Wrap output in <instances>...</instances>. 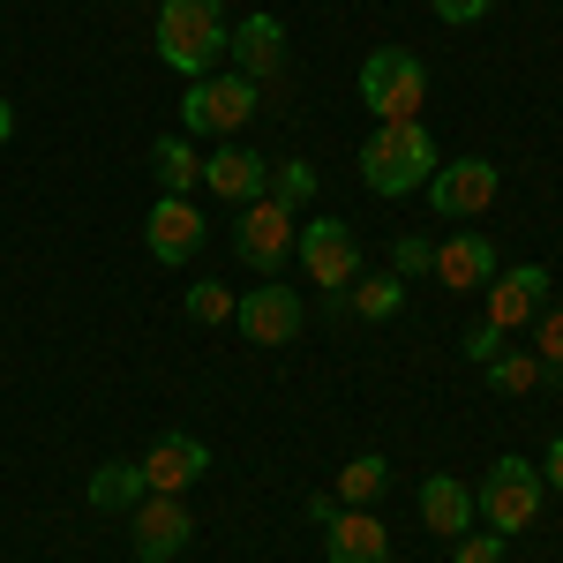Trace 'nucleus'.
I'll list each match as a JSON object with an SVG mask.
<instances>
[{
    "label": "nucleus",
    "instance_id": "obj_1",
    "mask_svg": "<svg viewBox=\"0 0 563 563\" xmlns=\"http://www.w3.org/2000/svg\"><path fill=\"white\" fill-rule=\"evenodd\" d=\"M158 60L174 68V76H218V60H225V45H233V23H225V0H166L158 8Z\"/></svg>",
    "mask_w": 563,
    "mask_h": 563
},
{
    "label": "nucleus",
    "instance_id": "obj_2",
    "mask_svg": "<svg viewBox=\"0 0 563 563\" xmlns=\"http://www.w3.org/2000/svg\"><path fill=\"white\" fill-rule=\"evenodd\" d=\"M435 166H443V151L421 121H376V135L361 143V180L376 196H413L435 180Z\"/></svg>",
    "mask_w": 563,
    "mask_h": 563
},
{
    "label": "nucleus",
    "instance_id": "obj_3",
    "mask_svg": "<svg viewBox=\"0 0 563 563\" xmlns=\"http://www.w3.org/2000/svg\"><path fill=\"white\" fill-rule=\"evenodd\" d=\"M361 106H368L376 121H421V106H429V68H421L406 45H376V53L361 60Z\"/></svg>",
    "mask_w": 563,
    "mask_h": 563
},
{
    "label": "nucleus",
    "instance_id": "obj_4",
    "mask_svg": "<svg viewBox=\"0 0 563 563\" xmlns=\"http://www.w3.org/2000/svg\"><path fill=\"white\" fill-rule=\"evenodd\" d=\"M474 511L488 519V533H526V526L541 519V466L533 459H519V451H504L488 474H481V496H474Z\"/></svg>",
    "mask_w": 563,
    "mask_h": 563
},
{
    "label": "nucleus",
    "instance_id": "obj_5",
    "mask_svg": "<svg viewBox=\"0 0 563 563\" xmlns=\"http://www.w3.org/2000/svg\"><path fill=\"white\" fill-rule=\"evenodd\" d=\"M294 241H301V211H286L278 196H256V203H241L233 249H241V263H249L256 278H278V271H286V256H294Z\"/></svg>",
    "mask_w": 563,
    "mask_h": 563
},
{
    "label": "nucleus",
    "instance_id": "obj_6",
    "mask_svg": "<svg viewBox=\"0 0 563 563\" xmlns=\"http://www.w3.org/2000/svg\"><path fill=\"white\" fill-rule=\"evenodd\" d=\"M249 113H256V84L249 76H196L188 98H180V129L188 135H233L249 129Z\"/></svg>",
    "mask_w": 563,
    "mask_h": 563
},
{
    "label": "nucleus",
    "instance_id": "obj_7",
    "mask_svg": "<svg viewBox=\"0 0 563 563\" xmlns=\"http://www.w3.org/2000/svg\"><path fill=\"white\" fill-rule=\"evenodd\" d=\"M294 249H301L308 286H331V294H339V286H353V278H361V233H353L346 218H308Z\"/></svg>",
    "mask_w": 563,
    "mask_h": 563
},
{
    "label": "nucleus",
    "instance_id": "obj_8",
    "mask_svg": "<svg viewBox=\"0 0 563 563\" xmlns=\"http://www.w3.org/2000/svg\"><path fill=\"white\" fill-rule=\"evenodd\" d=\"M549 308V271L541 263H504L488 286H481V323H496L504 339L519 331V323H533Z\"/></svg>",
    "mask_w": 563,
    "mask_h": 563
},
{
    "label": "nucleus",
    "instance_id": "obj_9",
    "mask_svg": "<svg viewBox=\"0 0 563 563\" xmlns=\"http://www.w3.org/2000/svg\"><path fill=\"white\" fill-rule=\"evenodd\" d=\"M496 188H504V174H496L488 158H451V166H435V180H429V211L435 218H481L496 203Z\"/></svg>",
    "mask_w": 563,
    "mask_h": 563
},
{
    "label": "nucleus",
    "instance_id": "obj_10",
    "mask_svg": "<svg viewBox=\"0 0 563 563\" xmlns=\"http://www.w3.org/2000/svg\"><path fill=\"white\" fill-rule=\"evenodd\" d=\"M233 316H241V339L249 346H294L301 339V294L294 286H249L233 301Z\"/></svg>",
    "mask_w": 563,
    "mask_h": 563
},
{
    "label": "nucleus",
    "instance_id": "obj_11",
    "mask_svg": "<svg viewBox=\"0 0 563 563\" xmlns=\"http://www.w3.org/2000/svg\"><path fill=\"white\" fill-rule=\"evenodd\" d=\"M135 466H143V488L151 496H188L196 481L211 474V451H203V435H158Z\"/></svg>",
    "mask_w": 563,
    "mask_h": 563
},
{
    "label": "nucleus",
    "instance_id": "obj_12",
    "mask_svg": "<svg viewBox=\"0 0 563 563\" xmlns=\"http://www.w3.org/2000/svg\"><path fill=\"white\" fill-rule=\"evenodd\" d=\"M188 533H196V519L180 511V496H143L129 511V541L143 563H174L188 549Z\"/></svg>",
    "mask_w": 563,
    "mask_h": 563
},
{
    "label": "nucleus",
    "instance_id": "obj_13",
    "mask_svg": "<svg viewBox=\"0 0 563 563\" xmlns=\"http://www.w3.org/2000/svg\"><path fill=\"white\" fill-rule=\"evenodd\" d=\"M143 249L166 263V271H180V263L203 249V211H196L188 196H158L151 218H143Z\"/></svg>",
    "mask_w": 563,
    "mask_h": 563
},
{
    "label": "nucleus",
    "instance_id": "obj_14",
    "mask_svg": "<svg viewBox=\"0 0 563 563\" xmlns=\"http://www.w3.org/2000/svg\"><path fill=\"white\" fill-rule=\"evenodd\" d=\"M496 271H504V256H496V241H488L481 225H459V233L435 249V286H451V294H481Z\"/></svg>",
    "mask_w": 563,
    "mask_h": 563
},
{
    "label": "nucleus",
    "instance_id": "obj_15",
    "mask_svg": "<svg viewBox=\"0 0 563 563\" xmlns=\"http://www.w3.org/2000/svg\"><path fill=\"white\" fill-rule=\"evenodd\" d=\"M233 76H249V84H278L286 76V23L278 15H241V31H233Z\"/></svg>",
    "mask_w": 563,
    "mask_h": 563
},
{
    "label": "nucleus",
    "instance_id": "obj_16",
    "mask_svg": "<svg viewBox=\"0 0 563 563\" xmlns=\"http://www.w3.org/2000/svg\"><path fill=\"white\" fill-rule=\"evenodd\" d=\"M203 188H211V196H225V203H256L263 188H271V158H256V151L233 135L225 151H211V158H203Z\"/></svg>",
    "mask_w": 563,
    "mask_h": 563
},
{
    "label": "nucleus",
    "instance_id": "obj_17",
    "mask_svg": "<svg viewBox=\"0 0 563 563\" xmlns=\"http://www.w3.org/2000/svg\"><path fill=\"white\" fill-rule=\"evenodd\" d=\"M421 526L443 533V541H459V533H474V488L451 474H429L421 481Z\"/></svg>",
    "mask_w": 563,
    "mask_h": 563
},
{
    "label": "nucleus",
    "instance_id": "obj_18",
    "mask_svg": "<svg viewBox=\"0 0 563 563\" xmlns=\"http://www.w3.org/2000/svg\"><path fill=\"white\" fill-rule=\"evenodd\" d=\"M323 541H331V563H390V533L376 511H339Z\"/></svg>",
    "mask_w": 563,
    "mask_h": 563
},
{
    "label": "nucleus",
    "instance_id": "obj_19",
    "mask_svg": "<svg viewBox=\"0 0 563 563\" xmlns=\"http://www.w3.org/2000/svg\"><path fill=\"white\" fill-rule=\"evenodd\" d=\"M151 174H158V196H188L203 180V158L188 151V135H158L151 143Z\"/></svg>",
    "mask_w": 563,
    "mask_h": 563
},
{
    "label": "nucleus",
    "instance_id": "obj_20",
    "mask_svg": "<svg viewBox=\"0 0 563 563\" xmlns=\"http://www.w3.org/2000/svg\"><path fill=\"white\" fill-rule=\"evenodd\" d=\"M143 496H151V488H143V466H135V459L98 466V474H90V511H121V519H129Z\"/></svg>",
    "mask_w": 563,
    "mask_h": 563
},
{
    "label": "nucleus",
    "instance_id": "obj_21",
    "mask_svg": "<svg viewBox=\"0 0 563 563\" xmlns=\"http://www.w3.org/2000/svg\"><path fill=\"white\" fill-rule=\"evenodd\" d=\"M353 316H361V323H390V316H398V308H406V278H398V271H368V278H361V286H353Z\"/></svg>",
    "mask_w": 563,
    "mask_h": 563
},
{
    "label": "nucleus",
    "instance_id": "obj_22",
    "mask_svg": "<svg viewBox=\"0 0 563 563\" xmlns=\"http://www.w3.org/2000/svg\"><path fill=\"white\" fill-rule=\"evenodd\" d=\"M384 488H390V466L376 459V451H361L353 466H339V504H346V511H368Z\"/></svg>",
    "mask_w": 563,
    "mask_h": 563
},
{
    "label": "nucleus",
    "instance_id": "obj_23",
    "mask_svg": "<svg viewBox=\"0 0 563 563\" xmlns=\"http://www.w3.org/2000/svg\"><path fill=\"white\" fill-rule=\"evenodd\" d=\"M541 376H556V368H541L533 353H496V361H488V390H504V398H519V390H533Z\"/></svg>",
    "mask_w": 563,
    "mask_h": 563
},
{
    "label": "nucleus",
    "instance_id": "obj_24",
    "mask_svg": "<svg viewBox=\"0 0 563 563\" xmlns=\"http://www.w3.org/2000/svg\"><path fill=\"white\" fill-rule=\"evenodd\" d=\"M263 196H278L286 211L316 203V166H308V158H278V166H271V188H263Z\"/></svg>",
    "mask_w": 563,
    "mask_h": 563
},
{
    "label": "nucleus",
    "instance_id": "obj_25",
    "mask_svg": "<svg viewBox=\"0 0 563 563\" xmlns=\"http://www.w3.org/2000/svg\"><path fill=\"white\" fill-rule=\"evenodd\" d=\"M180 308H188V323H233V286H218V278H196Z\"/></svg>",
    "mask_w": 563,
    "mask_h": 563
},
{
    "label": "nucleus",
    "instance_id": "obj_26",
    "mask_svg": "<svg viewBox=\"0 0 563 563\" xmlns=\"http://www.w3.org/2000/svg\"><path fill=\"white\" fill-rule=\"evenodd\" d=\"M533 361L541 368H563V301H549L533 316Z\"/></svg>",
    "mask_w": 563,
    "mask_h": 563
},
{
    "label": "nucleus",
    "instance_id": "obj_27",
    "mask_svg": "<svg viewBox=\"0 0 563 563\" xmlns=\"http://www.w3.org/2000/svg\"><path fill=\"white\" fill-rule=\"evenodd\" d=\"M390 271H398V278H421V271H435V249L421 241V233H398V249H390Z\"/></svg>",
    "mask_w": 563,
    "mask_h": 563
},
{
    "label": "nucleus",
    "instance_id": "obj_28",
    "mask_svg": "<svg viewBox=\"0 0 563 563\" xmlns=\"http://www.w3.org/2000/svg\"><path fill=\"white\" fill-rule=\"evenodd\" d=\"M451 563H504V533H459Z\"/></svg>",
    "mask_w": 563,
    "mask_h": 563
},
{
    "label": "nucleus",
    "instance_id": "obj_29",
    "mask_svg": "<svg viewBox=\"0 0 563 563\" xmlns=\"http://www.w3.org/2000/svg\"><path fill=\"white\" fill-rule=\"evenodd\" d=\"M466 361H474V368H488V361H496V353H504V331H496V323H474V331H466Z\"/></svg>",
    "mask_w": 563,
    "mask_h": 563
},
{
    "label": "nucleus",
    "instance_id": "obj_30",
    "mask_svg": "<svg viewBox=\"0 0 563 563\" xmlns=\"http://www.w3.org/2000/svg\"><path fill=\"white\" fill-rule=\"evenodd\" d=\"M429 8L443 15V23H481V15H488L496 0H429Z\"/></svg>",
    "mask_w": 563,
    "mask_h": 563
},
{
    "label": "nucleus",
    "instance_id": "obj_31",
    "mask_svg": "<svg viewBox=\"0 0 563 563\" xmlns=\"http://www.w3.org/2000/svg\"><path fill=\"white\" fill-rule=\"evenodd\" d=\"M541 488H556V496H563V435L549 443V459H541Z\"/></svg>",
    "mask_w": 563,
    "mask_h": 563
},
{
    "label": "nucleus",
    "instance_id": "obj_32",
    "mask_svg": "<svg viewBox=\"0 0 563 563\" xmlns=\"http://www.w3.org/2000/svg\"><path fill=\"white\" fill-rule=\"evenodd\" d=\"M301 511H308V519H316V526H331V519H339V511H346V504H339V496H308Z\"/></svg>",
    "mask_w": 563,
    "mask_h": 563
},
{
    "label": "nucleus",
    "instance_id": "obj_33",
    "mask_svg": "<svg viewBox=\"0 0 563 563\" xmlns=\"http://www.w3.org/2000/svg\"><path fill=\"white\" fill-rule=\"evenodd\" d=\"M8 135H15V106L0 98V143H8Z\"/></svg>",
    "mask_w": 563,
    "mask_h": 563
}]
</instances>
